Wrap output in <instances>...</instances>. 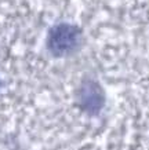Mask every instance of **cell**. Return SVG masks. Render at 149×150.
I'll use <instances>...</instances> for the list:
<instances>
[{"instance_id":"1","label":"cell","mask_w":149,"mask_h":150,"mask_svg":"<svg viewBox=\"0 0 149 150\" xmlns=\"http://www.w3.org/2000/svg\"><path fill=\"white\" fill-rule=\"evenodd\" d=\"M83 32L75 23L58 22L48 29L46 36V48L53 58L72 57L83 46Z\"/></svg>"},{"instance_id":"2","label":"cell","mask_w":149,"mask_h":150,"mask_svg":"<svg viewBox=\"0 0 149 150\" xmlns=\"http://www.w3.org/2000/svg\"><path fill=\"white\" fill-rule=\"evenodd\" d=\"M75 98L79 109L90 117L99 116L106 105V94L104 87L94 77H84L81 80Z\"/></svg>"},{"instance_id":"3","label":"cell","mask_w":149,"mask_h":150,"mask_svg":"<svg viewBox=\"0 0 149 150\" xmlns=\"http://www.w3.org/2000/svg\"><path fill=\"white\" fill-rule=\"evenodd\" d=\"M1 87H3V81H1V79H0V90H1Z\"/></svg>"}]
</instances>
